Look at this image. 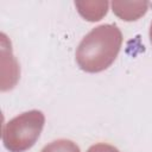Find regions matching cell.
Segmentation results:
<instances>
[{
  "label": "cell",
  "instance_id": "7a4b0ae2",
  "mask_svg": "<svg viewBox=\"0 0 152 152\" xmlns=\"http://www.w3.org/2000/svg\"><path fill=\"white\" fill-rule=\"evenodd\" d=\"M45 124L43 112L33 109L17 115L4 125L2 142L10 152H25L38 140Z\"/></svg>",
  "mask_w": 152,
  "mask_h": 152
},
{
  "label": "cell",
  "instance_id": "52a82bcc",
  "mask_svg": "<svg viewBox=\"0 0 152 152\" xmlns=\"http://www.w3.org/2000/svg\"><path fill=\"white\" fill-rule=\"evenodd\" d=\"M150 40H151V44H152V23H151V27H150Z\"/></svg>",
  "mask_w": 152,
  "mask_h": 152
},
{
  "label": "cell",
  "instance_id": "5b68a950",
  "mask_svg": "<svg viewBox=\"0 0 152 152\" xmlns=\"http://www.w3.org/2000/svg\"><path fill=\"white\" fill-rule=\"evenodd\" d=\"M40 152H81L78 145L69 139H57L45 145Z\"/></svg>",
  "mask_w": 152,
  "mask_h": 152
},
{
  "label": "cell",
  "instance_id": "277c9868",
  "mask_svg": "<svg viewBox=\"0 0 152 152\" xmlns=\"http://www.w3.org/2000/svg\"><path fill=\"white\" fill-rule=\"evenodd\" d=\"M77 12L88 21L101 20L108 11L107 1H75Z\"/></svg>",
  "mask_w": 152,
  "mask_h": 152
},
{
  "label": "cell",
  "instance_id": "8992f818",
  "mask_svg": "<svg viewBox=\"0 0 152 152\" xmlns=\"http://www.w3.org/2000/svg\"><path fill=\"white\" fill-rule=\"evenodd\" d=\"M87 152H120L115 146L106 144V142H99L95 145H91Z\"/></svg>",
  "mask_w": 152,
  "mask_h": 152
},
{
  "label": "cell",
  "instance_id": "3957f363",
  "mask_svg": "<svg viewBox=\"0 0 152 152\" xmlns=\"http://www.w3.org/2000/svg\"><path fill=\"white\" fill-rule=\"evenodd\" d=\"M113 12L120 19L126 21L138 20L142 17L148 7L147 1H113Z\"/></svg>",
  "mask_w": 152,
  "mask_h": 152
},
{
  "label": "cell",
  "instance_id": "6da1fadb",
  "mask_svg": "<svg viewBox=\"0 0 152 152\" xmlns=\"http://www.w3.org/2000/svg\"><path fill=\"white\" fill-rule=\"evenodd\" d=\"M122 44V33L114 24L94 27L76 49V62L86 72H100L116 59Z\"/></svg>",
  "mask_w": 152,
  "mask_h": 152
}]
</instances>
